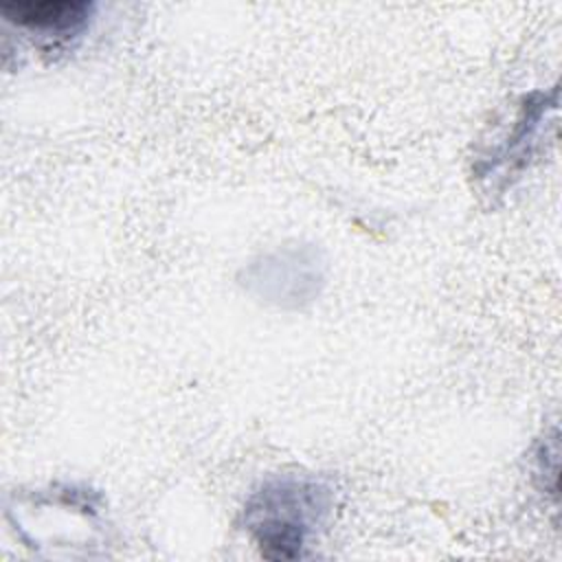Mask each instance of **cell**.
Wrapping results in <instances>:
<instances>
[{
	"label": "cell",
	"instance_id": "6da1fadb",
	"mask_svg": "<svg viewBox=\"0 0 562 562\" xmlns=\"http://www.w3.org/2000/svg\"><path fill=\"white\" fill-rule=\"evenodd\" d=\"M334 509V490L312 474H277L261 481L244 503L248 536L270 560H296Z\"/></svg>",
	"mask_w": 562,
	"mask_h": 562
},
{
	"label": "cell",
	"instance_id": "7a4b0ae2",
	"mask_svg": "<svg viewBox=\"0 0 562 562\" xmlns=\"http://www.w3.org/2000/svg\"><path fill=\"white\" fill-rule=\"evenodd\" d=\"M325 259L312 244H283L261 252L239 270L241 288L274 307L301 310L325 285Z\"/></svg>",
	"mask_w": 562,
	"mask_h": 562
},
{
	"label": "cell",
	"instance_id": "3957f363",
	"mask_svg": "<svg viewBox=\"0 0 562 562\" xmlns=\"http://www.w3.org/2000/svg\"><path fill=\"white\" fill-rule=\"evenodd\" d=\"M558 105V88L549 92H531L525 94L518 103L516 121L507 136L494 145L492 151L481 156L476 160L474 173L481 180H501V187H505L531 158L540 127L547 123L549 114Z\"/></svg>",
	"mask_w": 562,
	"mask_h": 562
},
{
	"label": "cell",
	"instance_id": "277c9868",
	"mask_svg": "<svg viewBox=\"0 0 562 562\" xmlns=\"http://www.w3.org/2000/svg\"><path fill=\"white\" fill-rule=\"evenodd\" d=\"M97 4L86 0H13L2 2V18L53 46L83 35L94 18Z\"/></svg>",
	"mask_w": 562,
	"mask_h": 562
}]
</instances>
